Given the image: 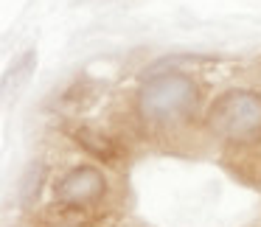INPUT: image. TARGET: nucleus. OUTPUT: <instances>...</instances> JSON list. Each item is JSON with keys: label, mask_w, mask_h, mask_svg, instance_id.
I'll use <instances>...</instances> for the list:
<instances>
[{"label": "nucleus", "mask_w": 261, "mask_h": 227, "mask_svg": "<svg viewBox=\"0 0 261 227\" xmlns=\"http://www.w3.org/2000/svg\"><path fill=\"white\" fill-rule=\"evenodd\" d=\"M199 104V87L191 76L171 70L146 79L138 90V115L149 126H180L194 118Z\"/></svg>", "instance_id": "f257e3e1"}, {"label": "nucleus", "mask_w": 261, "mask_h": 227, "mask_svg": "<svg viewBox=\"0 0 261 227\" xmlns=\"http://www.w3.org/2000/svg\"><path fill=\"white\" fill-rule=\"evenodd\" d=\"M208 129L233 146L261 143V96L255 90H227L208 107Z\"/></svg>", "instance_id": "f03ea898"}, {"label": "nucleus", "mask_w": 261, "mask_h": 227, "mask_svg": "<svg viewBox=\"0 0 261 227\" xmlns=\"http://www.w3.org/2000/svg\"><path fill=\"white\" fill-rule=\"evenodd\" d=\"M107 193V177L98 165H73L62 177H57L54 182V196L59 205L73 210H85L90 205L101 202V196Z\"/></svg>", "instance_id": "7ed1b4c3"}, {"label": "nucleus", "mask_w": 261, "mask_h": 227, "mask_svg": "<svg viewBox=\"0 0 261 227\" xmlns=\"http://www.w3.org/2000/svg\"><path fill=\"white\" fill-rule=\"evenodd\" d=\"M70 135H73V140L79 143L85 152H90L96 160H104V163H113L115 157H118V149H115V143L110 140L107 135H101V132L90 129V126H82V129H70Z\"/></svg>", "instance_id": "20e7f679"}, {"label": "nucleus", "mask_w": 261, "mask_h": 227, "mask_svg": "<svg viewBox=\"0 0 261 227\" xmlns=\"http://www.w3.org/2000/svg\"><path fill=\"white\" fill-rule=\"evenodd\" d=\"M34 65H37V51H25L23 56H20L17 62L9 68V73L3 76V93H6V96H12V87H14V93H17L20 87L31 79Z\"/></svg>", "instance_id": "39448f33"}, {"label": "nucleus", "mask_w": 261, "mask_h": 227, "mask_svg": "<svg viewBox=\"0 0 261 227\" xmlns=\"http://www.w3.org/2000/svg\"><path fill=\"white\" fill-rule=\"evenodd\" d=\"M42 180H45V165L31 163V168L25 171V177H23V188H20V199H23V205H31L37 196H40Z\"/></svg>", "instance_id": "423d86ee"}, {"label": "nucleus", "mask_w": 261, "mask_h": 227, "mask_svg": "<svg viewBox=\"0 0 261 227\" xmlns=\"http://www.w3.org/2000/svg\"><path fill=\"white\" fill-rule=\"evenodd\" d=\"M57 227H79V224H57Z\"/></svg>", "instance_id": "0eeeda50"}]
</instances>
